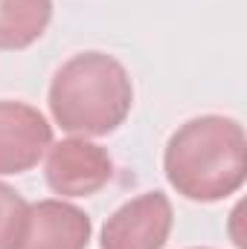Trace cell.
I'll return each mask as SVG.
<instances>
[{"label":"cell","mask_w":247,"mask_h":249,"mask_svg":"<svg viewBox=\"0 0 247 249\" xmlns=\"http://www.w3.org/2000/svg\"><path fill=\"white\" fill-rule=\"evenodd\" d=\"M166 180L195 203H215L245 186L247 136L227 116H198L181 124L163 154Z\"/></svg>","instance_id":"1"},{"label":"cell","mask_w":247,"mask_h":249,"mask_svg":"<svg viewBox=\"0 0 247 249\" xmlns=\"http://www.w3.org/2000/svg\"><path fill=\"white\" fill-rule=\"evenodd\" d=\"M134 105L131 75L114 55L79 53L59 67L50 84V113L62 130L105 136L128 119Z\"/></svg>","instance_id":"2"},{"label":"cell","mask_w":247,"mask_h":249,"mask_svg":"<svg viewBox=\"0 0 247 249\" xmlns=\"http://www.w3.org/2000/svg\"><path fill=\"white\" fill-rule=\"evenodd\" d=\"M175 223L172 200L163 191H145L123 203L102 226V249H163Z\"/></svg>","instance_id":"3"},{"label":"cell","mask_w":247,"mask_h":249,"mask_svg":"<svg viewBox=\"0 0 247 249\" xmlns=\"http://www.w3.org/2000/svg\"><path fill=\"white\" fill-rule=\"evenodd\" d=\"M114 177V162L105 148L87 142L84 136H70L50 145L47 183L62 197H90L105 188Z\"/></svg>","instance_id":"4"},{"label":"cell","mask_w":247,"mask_h":249,"mask_svg":"<svg viewBox=\"0 0 247 249\" xmlns=\"http://www.w3.org/2000/svg\"><path fill=\"white\" fill-rule=\"evenodd\" d=\"M53 145V127L41 110L23 102H0V174H23Z\"/></svg>","instance_id":"5"},{"label":"cell","mask_w":247,"mask_h":249,"mask_svg":"<svg viewBox=\"0 0 247 249\" xmlns=\"http://www.w3.org/2000/svg\"><path fill=\"white\" fill-rule=\"evenodd\" d=\"M90 232V217L73 203L38 200L26 209V220L15 249H87Z\"/></svg>","instance_id":"6"},{"label":"cell","mask_w":247,"mask_h":249,"mask_svg":"<svg viewBox=\"0 0 247 249\" xmlns=\"http://www.w3.org/2000/svg\"><path fill=\"white\" fill-rule=\"evenodd\" d=\"M53 20V0H0V50L32 47Z\"/></svg>","instance_id":"7"},{"label":"cell","mask_w":247,"mask_h":249,"mask_svg":"<svg viewBox=\"0 0 247 249\" xmlns=\"http://www.w3.org/2000/svg\"><path fill=\"white\" fill-rule=\"evenodd\" d=\"M26 209L29 203L15 188L0 183V249H15L26 220Z\"/></svg>","instance_id":"8"}]
</instances>
